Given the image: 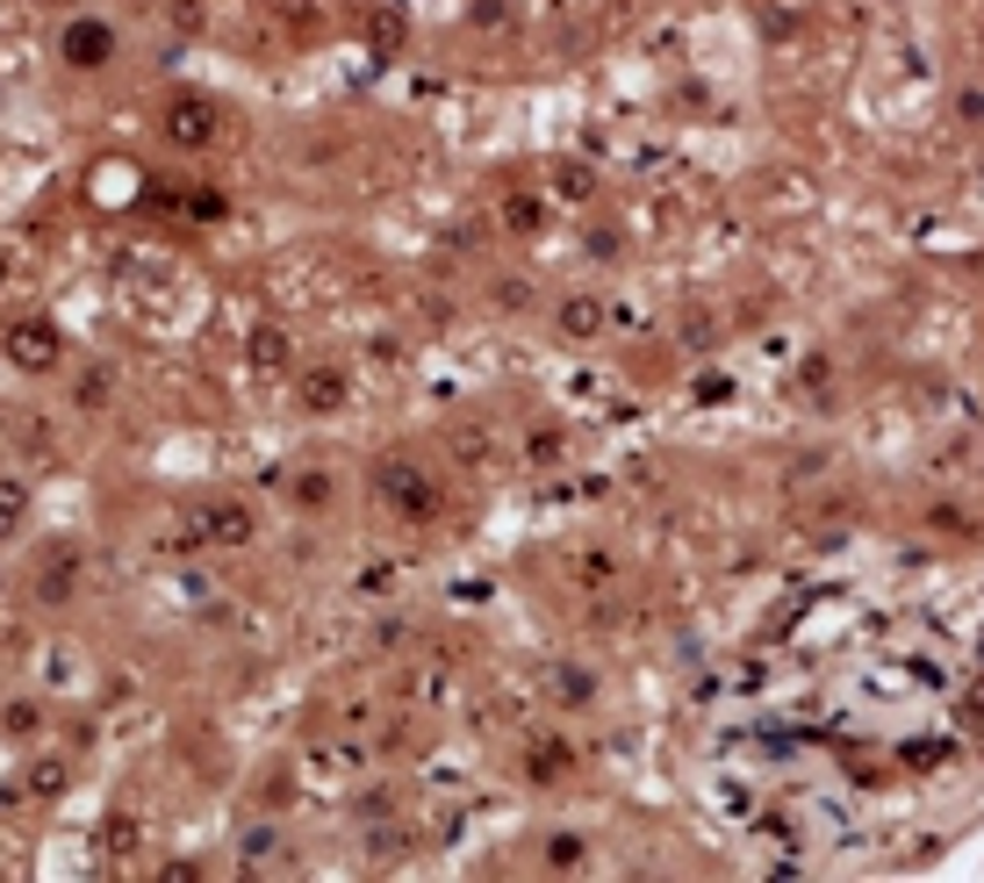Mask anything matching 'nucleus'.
<instances>
[{
  "label": "nucleus",
  "instance_id": "nucleus-24",
  "mask_svg": "<svg viewBox=\"0 0 984 883\" xmlns=\"http://www.w3.org/2000/svg\"><path fill=\"white\" fill-rule=\"evenodd\" d=\"M37 725H43L37 704H8V733H37Z\"/></svg>",
  "mask_w": 984,
  "mask_h": 883
},
{
  "label": "nucleus",
  "instance_id": "nucleus-18",
  "mask_svg": "<svg viewBox=\"0 0 984 883\" xmlns=\"http://www.w3.org/2000/svg\"><path fill=\"white\" fill-rule=\"evenodd\" d=\"M927 517H934V531H956V539H977V517H971V510H956V504H934Z\"/></svg>",
  "mask_w": 984,
  "mask_h": 883
},
{
  "label": "nucleus",
  "instance_id": "nucleus-3",
  "mask_svg": "<svg viewBox=\"0 0 984 883\" xmlns=\"http://www.w3.org/2000/svg\"><path fill=\"white\" fill-rule=\"evenodd\" d=\"M159 130H165L173 151H209V144H216V101H209V94H173Z\"/></svg>",
  "mask_w": 984,
  "mask_h": 883
},
{
  "label": "nucleus",
  "instance_id": "nucleus-11",
  "mask_svg": "<svg viewBox=\"0 0 984 883\" xmlns=\"http://www.w3.org/2000/svg\"><path fill=\"white\" fill-rule=\"evenodd\" d=\"M504 223H510L518 237H532L539 223H547V202H539V194H510V202H504Z\"/></svg>",
  "mask_w": 984,
  "mask_h": 883
},
{
  "label": "nucleus",
  "instance_id": "nucleus-22",
  "mask_svg": "<svg viewBox=\"0 0 984 883\" xmlns=\"http://www.w3.org/2000/svg\"><path fill=\"white\" fill-rule=\"evenodd\" d=\"M138 848V819H109V855H130Z\"/></svg>",
  "mask_w": 984,
  "mask_h": 883
},
{
  "label": "nucleus",
  "instance_id": "nucleus-1",
  "mask_svg": "<svg viewBox=\"0 0 984 883\" xmlns=\"http://www.w3.org/2000/svg\"><path fill=\"white\" fill-rule=\"evenodd\" d=\"M374 496H382L396 517H410V525H432L438 504H446V496H438V481L424 475L410 453H388V460H374Z\"/></svg>",
  "mask_w": 984,
  "mask_h": 883
},
{
  "label": "nucleus",
  "instance_id": "nucleus-16",
  "mask_svg": "<svg viewBox=\"0 0 984 883\" xmlns=\"http://www.w3.org/2000/svg\"><path fill=\"white\" fill-rule=\"evenodd\" d=\"M223 209H231V202H223L216 187H187V216L194 223H223Z\"/></svg>",
  "mask_w": 984,
  "mask_h": 883
},
{
  "label": "nucleus",
  "instance_id": "nucleus-20",
  "mask_svg": "<svg viewBox=\"0 0 984 883\" xmlns=\"http://www.w3.org/2000/svg\"><path fill=\"white\" fill-rule=\"evenodd\" d=\"M72 395H80V409H101V403H109V374H80Z\"/></svg>",
  "mask_w": 984,
  "mask_h": 883
},
{
  "label": "nucleus",
  "instance_id": "nucleus-19",
  "mask_svg": "<svg viewBox=\"0 0 984 883\" xmlns=\"http://www.w3.org/2000/svg\"><path fill=\"white\" fill-rule=\"evenodd\" d=\"M547 870H582V841L575 833H554L547 841Z\"/></svg>",
  "mask_w": 984,
  "mask_h": 883
},
{
  "label": "nucleus",
  "instance_id": "nucleus-23",
  "mask_svg": "<svg viewBox=\"0 0 984 883\" xmlns=\"http://www.w3.org/2000/svg\"><path fill=\"white\" fill-rule=\"evenodd\" d=\"M575 575H582V582H611V560H603V554H582V560H575Z\"/></svg>",
  "mask_w": 984,
  "mask_h": 883
},
{
  "label": "nucleus",
  "instance_id": "nucleus-15",
  "mask_svg": "<svg viewBox=\"0 0 984 883\" xmlns=\"http://www.w3.org/2000/svg\"><path fill=\"white\" fill-rule=\"evenodd\" d=\"M489 302H496V309H510V316L532 309V281H518V273H510V281H496V287H489Z\"/></svg>",
  "mask_w": 984,
  "mask_h": 883
},
{
  "label": "nucleus",
  "instance_id": "nucleus-26",
  "mask_svg": "<svg viewBox=\"0 0 984 883\" xmlns=\"http://www.w3.org/2000/svg\"><path fill=\"white\" fill-rule=\"evenodd\" d=\"M0 281H8V252H0Z\"/></svg>",
  "mask_w": 984,
  "mask_h": 883
},
{
  "label": "nucleus",
  "instance_id": "nucleus-2",
  "mask_svg": "<svg viewBox=\"0 0 984 883\" xmlns=\"http://www.w3.org/2000/svg\"><path fill=\"white\" fill-rule=\"evenodd\" d=\"M8 359L22 374H51L58 359H65V338H58L51 316H14V324H8Z\"/></svg>",
  "mask_w": 984,
  "mask_h": 883
},
{
  "label": "nucleus",
  "instance_id": "nucleus-4",
  "mask_svg": "<svg viewBox=\"0 0 984 883\" xmlns=\"http://www.w3.org/2000/svg\"><path fill=\"white\" fill-rule=\"evenodd\" d=\"M58 51H65L72 72H94V65H109V58H115V29L101 22V14H80V22H65Z\"/></svg>",
  "mask_w": 984,
  "mask_h": 883
},
{
  "label": "nucleus",
  "instance_id": "nucleus-25",
  "mask_svg": "<svg viewBox=\"0 0 984 883\" xmlns=\"http://www.w3.org/2000/svg\"><path fill=\"white\" fill-rule=\"evenodd\" d=\"M956 109H963V115H971V123H984V87H971V94H963V101H956Z\"/></svg>",
  "mask_w": 984,
  "mask_h": 883
},
{
  "label": "nucleus",
  "instance_id": "nucleus-5",
  "mask_svg": "<svg viewBox=\"0 0 984 883\" xmlns=\"http://www.w3.org/2000/svg\"><path fill=\"white\" fill-rule=\"evenodd\" d=\"M194 531H202L209 546H252L260 525H252V510L237 504V496H209V504L194 510Z\"/></svg>",
  "mask_w": 984,
  "mask_h": 883
},
{
  "label": "nucleus",
  "instance_id": "nucleus-8",
  "mask_svg": "<svg viewBox=\"0 0 984 883\" xmlns=\"http://www.w3.org/2000/svg\"><path fill=\"white\" fill-rule=\"evenodd\" d=\"M287 359H295V345H287V331H281V324H260V331H252V367L287 374Z\"/></svg>",
  "mask_w": 984,
  "mask_h": 883
},
{
  "label": "nucleus",
  "instance_id": "nucleus-6",
  "mask_svg": "<svg viewBox=\"0 0 984 883\" xmlns=\"http://www.w3.org/2000/svg\"><path fill=\"white\" fill-rule=\"evenodd\" d=\"M603 324H611V309H603L597 295H568L561 309H554V331H561L568 345H589V338H603Z\"/></svg>",
  "mask_w": 984,
  "mask_h": 883
},
{
  "label": "nucleus",
  "instance_id": "nucleus-7",
  "mask_svg": "<svg viewBox=\"0 0 984 883\" xmlns=\"http://www.w3.org/2000/svg\"><path fill=\"white\" fill-rule=\"evenodd\" d=\"M72 589H80V554H72V546H58V554L43 560V575H37V597H43V603H65Z\"/></svg>",
  "mask_w": 984,
  "mask_h": 883
},
{
  "label": "nucleus",
  "instance_id": "nucleus-14",
  "mask_svg": "<svg viewBox=\"0 0 984 883\" xmlns=\"http://www.w3.org/2000/svg\"><path fill=\"white\" fill-rule=\"evenodd\" d=\"M525 453H532V467H554V460H561V453H568V438L554 432V424H539V432L525 438Z\"/></svg>",
  "mask_w": 984,
  "mask_h": 883
},
{
  "label": "nucleus",
  "instance_id": "nucleus-12",
  "mask_svg": "<svg viewBox=\"0 0 984 883\" xmlns=\"http://www.w3.org/2000/svg\"><path fill=\"white\" fill-rule=\"evenodd\" d=\"M22 517H29V489L22 481H0V546L22 531Z\"/></svg>",
  "mask_w": 984,
  "mask_h": 883
},
{
  "label": "nucleus",
  "instance_id": "nucleus-17",
  "mask_svg": "<svg viewBox=\"0 0 984 883\" xmlns=\"http://www.w3.org/2000/svg\"><path fill=\"white\" fill-rule=\"evenodd\" d=\"M295 504L302 510H324L331 504V475H316V467H310V475H295Z\"/></svg>",
  "mask_w": 984,
  "mask_h": 883
},
{
  "label": "nucleus",
  "instance_id": "nucleus-9",
  "mask_svg": "<svg viewBox=\"0 0 984 883\" xmlns=\"http://www.w3.org/2000/svg\"><path fill=\"white\" fill-rule=\"evenodd\" d=\"M345 403V374L338 367H310L302 374V409H338Z\"/></svg>",
  "mask_w": 984,
  "mask_h": 883
},
{
  "label": "nucleus",
  "instance_id": "nucleus-13",
  "mask_svg": "<svg viewBox=\"0 0 984 883\" xmlns=\"http://www.w3.org/2000/svg\"><path fill=\"white\" fill-rule=\"evenodd\" d=\"M554 194H561V202H589V194H597V173H589V165H561V173H554Z\"/></svg>",
  "mask_w": 984,
  "mask_h": 883
},
{
  "label": "nucleus",
  "instance_id": "nucleus-21",
  "mask_svg": "<svg viewBox=\"0 0 984 883\" xmlns=\"http://www.w3.org/2000/svg\"><path fill=\"white\" fill-rule=\"evenodd\" d=\"M554 690H561L568 704H589V676H582V668H561V676H554Z\"/></svg>",
  "mask_w": 984,
  "mask_h": 883
},
{
  "label": "nucleus",
  "instance_id": "nucleus-10",
  "mask_svg": "<svg viewBox=\"0 0 984 883\" xmlns=\"http://www.w3.org/2000/svg\"><path fill=\"white\" fill-rule=\"evenodd\" d=\"M568 761H575V754H568V740H539V748L525 754V775H532V783H554Z\"/></svg>",
  "mask_w": 984,
  "mask_h": 883
}]
</instances>
